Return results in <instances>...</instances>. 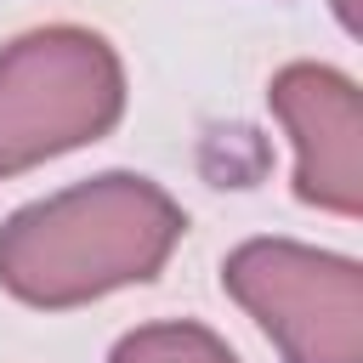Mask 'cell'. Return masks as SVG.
I'll list each match as a JSON object with an SVG mask.
<instances>
[{
  "label": "cell",
  "instance_id": "6da1fadb",
  "mask_svg": "<svg viewBox=\"0 0 363 363\" xmlns=\"http://www.w3.org/2000/svg\"><path fill=\"white\" fill-rule=\"evenodd\" d=\"M187 233L182 204L136 170H102L0 221V289L34 312H74L153 284Z\"/></svg>",
  "mask_w": 363,
  "mask_h": 363
},
{
  "label": "cell",
  "instance_id": "7a4b0ae2",
  "mask_svg": "<svg viewBox=\"0 0 363 363\" xmlns=\"http://www.w3.org/2000/svg\"><path fill=\"white\" fill-rule=\"evenodd\" d=\"M125 62L79 23H45L0 45V182L102 142L125 119Z\"/></svg>",
  "mask_w": 363,
  "mask_h": 363
},
{
  "label": "cell",
  "instance_id": "3957f363",
  "mask_svg": "<svg viewBox=\"0 0 363 363\" xmlns=\"http://www.w3.org/2000/svg\"><path fill=\"white\" fill-rule=\"evenodd\" d=\"M221 289L284 363H363V267L352 255L301 238H244L221 261Z\"/></svg>",
  "mask_w": 363,
  "mask_h": 363
},
{
  "label": "cell",
  "instance_id": "277c9868",
  "mask_svg": "<svg viewBox=\"0 0 363 363\" xmlns=\"http://www.w3.org/2000/svg\"><path fill=\"white\" fill-rule=\"evenodd\" d=\"M267 108L295 147V199L357 221L363 216V96L357 79L329 62H284L267 85Z\"/></svg>",
  "mask_w": 363,
  "mask_h": 363
},
{
  "label": "cell",
  "instance_id": "5b68a950",
  "mask_svg": "<svg viewBox=\"0 0 363 363\" xmlns=\"http://www.w3.org/2000/svg\"><path fill=\"white\" fill-rule=\"evenodd\" d=\"M108 363H238V352L193 318H159V323H136L113 340Z\"/></svg>",
  "mask_w": 363,
  "mask_h": 363
},
{
  "label": "cell",
  "instance_id": "8992f818",
  "mask_svg": "<svg viewBox=\"0 0 363 363\" xmlns=\"http://www.w3.org/2000/svg\"><path fill=\"white\" fill-rule=\"evenodd\" d=\"M329 6H335V23L357 40V34H363V0H329Z\"/></svg>",
  "mask_w": 363,
  "mask_h": 363
}]
</instances>
